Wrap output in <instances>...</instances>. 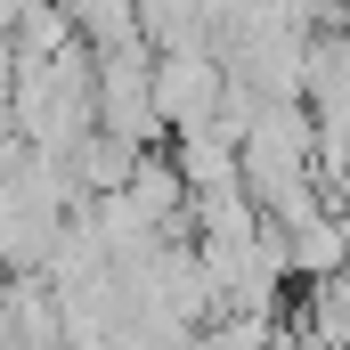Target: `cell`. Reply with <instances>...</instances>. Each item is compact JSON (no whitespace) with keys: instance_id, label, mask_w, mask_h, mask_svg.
Segmentation results:
<instances>
[{"instance_id":"1","label":"cell","mask_w":350,"mask_h":350,"mask_svg":"<svg viewBox=\"0 0 350 350\" xmlns=\"http://www.w3.org/2000/svg\"><path fill=\"white\" fill-rule=\"evenodd\" d=\"M228 57L220 49H155V106H163V131H220L228 114Z\"/></svg>"},{"instance_id":"2","label":"cell","mask_w":350,"mask_h":350,"mask_svg":"<svg viewBox=\"0 0 350 350\" xmlns=\"http://www.w3.org/2000/svg\"><path fill=\"white\" fill-rule=\"evenodd\" d=\"M98 131H114L122 147L155 155L163 139V106H155V49H106L98 57Z\"/></svg>"}]
</instances>
